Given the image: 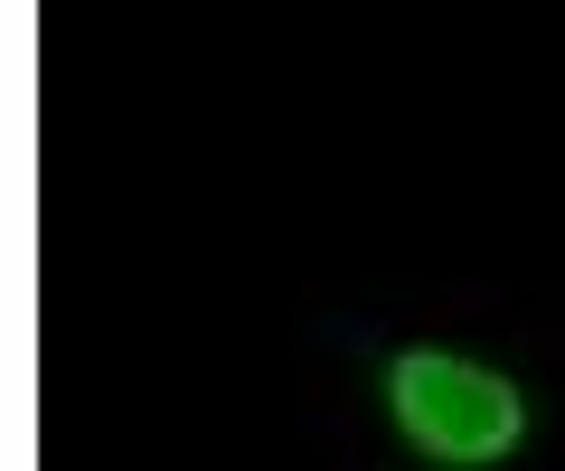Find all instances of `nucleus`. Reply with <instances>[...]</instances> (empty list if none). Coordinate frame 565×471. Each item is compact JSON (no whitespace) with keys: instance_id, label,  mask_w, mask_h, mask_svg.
Wrapping results in <instances>:
<instances>
[{"instance_id":"f257e3e1","label":"nucleus","mask_w":565,"mask_h":471,"mask_svg":"<svg viewBox=\"0 0 565 471\" xmlns=\"http://www.w3.org/2000/svg\"><path fill=\"white\" fill-rule=\"evenodd\" d=\"M386 406H396L405 443L434 452V462H500L527 425L519 387L471 368V358H452V349H405L386 368Z\"/></svg>"}]
</instances>
